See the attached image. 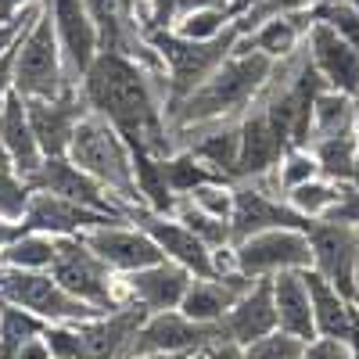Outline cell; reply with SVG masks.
I'll return each instance as SVG.
<instances>
[{
    "instance_id": "6da1fadb",
    "label": "cell",
    "mask_w": 359,
    "mask_h": 359,
    "mask_svg": "<svg viewBox=\"0 0 359 359\" xmlns=\"http://www.w3.org/2000/svg\"><path fill=\"white\" fill-rule=\"evenodd\" d=\"M79 90L90 111L115 126L130 147H144L151 155L176 151V133L169 126L165 101L155 97L151 69L123 50H101L79 79Z\"/></svg>"
},
{
    "instance_id": "7a4b0ae2",
    "label": "cell",
    "mask_w": 359,
    "mask_h": 359,
    "mask_svg": "<svg viewBox=\"0 0 359 359\" xmlns=\"http://www.w3.org/2000/svg\"><path fill=\"white\" fill-rule=\"evenodd\" d=\"M273 72H277V62H269L266 54H259L245 43H237V50L194 90L191 97H184L172 111H165L172 133L245 115L262 97V90L269 86Z\"/></svg>"
},
{
    "instance_id": "3957f363",
    "label": "cell",
    "mask_w": 359,
    "mask_h": 359,
    "mask_svg": "<svg viewBox=\"0 0 359 359\" xmlns=\"http://www.w3.org/2000/svg\"><path fill=\"white\" fill-rule=\"evenodd\" d=\"M147 43L158 54L162 83H165L162 101H165V111H172L237 50L241 29L230 25L223 36H212V40H187V36H180L176 29H158V33L147 36Z\"/></svg>"
},
{
    "instance_id": "277c9868",
    "label": "cell",
    "mask_w": 359,
    "mask_h": 359,
    "mask_svg": "<svg viewBox=\"0 0 359 359\" xmlns=\"http://www.w3.org/2000/svg\"><path fill=\"white\" fill-rule=\"evenodd\" d=\"M69 158L79 169H86L94 180H101L118 201H126L130 208L140 205L137 172H133V151H130V144L115 133V126L104 123L101 115L90 111L76 126V137L69 144Z\"/></svg>"
},
{
    "instance_id": "5b68a950",
    "label": "cell",
    "mask_w": 359,
    "mask_h": 359,
    "mask_svg": "<svg viewBox=\"0 0 359 359\" xmlns=\"http://www.w3.org/2000/svg\"><path fill=\"white\" fill-rule=\"evenodd\" d=\"M72 86L69 62L50 15L40 8L36 22L25 29L15 54V90L22 97H57Z\"/></svg>"
},
{
    "instance_id": "8992f818",
    "label": "cell",
    "mask_w": 359,
    "mask_h": 359,
    "mask_svg": "<svg viewBox=\"0 0 359 359\" xmlns=\"http://www.w3.org/2000/svg\"><path fill=\"white\" fill-rule=\"evenodd\" d=\"M54 280L79 302L111 313L123 306V280L115 269L90 248L83 237H57V259L50 266Z\"/></svg>"
},
{
    "instance_id": "52a82bcc",
    "label": "cell",
    "mask_w": 359,
    "mask_h": 359,
    "mask_svg": "<svg viewBox=\"0 0 359 359\" xmlns=\"http://www.w3.org/2000/svg\"><path fill=\"white\" fill-rule=\"evenodd\" d=\"M0 294L8 302L29 309L33 316L47 323H83L101 316V309L79 302L76 294H69L62 284L54 280L50 269H15V266H0Z\"/></svg>"
},
{
    "instance_id": "ba28073f",
    "label": "cell",
    "mask_w": 359,
    "mask_h": 359,
    "mask_svg": "<svg viewBox=\"0 0 359 359\" xmlns=\"http://www.w3.org/2000/svg\"><path fill=\"white\" fill-rule=\"evenodd\" d=\"M233 266L252 280L277 277V273H287V269H309L313 266L309 233L298 226L259 230V233L233 245Z\"/></svg>"
},
{
    "instance_id": "9c48e42d",
    "label": "cell",
    "mask_w": 359,
    "mask_h": 359,
    "mask_svg": "<svg viewBox=\"0 0 359 359\" xmlns=\"http://www.w3.org/2000/svg\"><path fill=\"white\" fill-rule=\"evenodd\" d=\"M313 245V269L323 273L341 294L359 291V226L338 219H313L306 226Z\"/></svg>"
},
{
    "instance_id": "30bf717a",
    "label": "cell",
    "mask_w": 359,
    "mask_h": 359,
    "mask_svg": "<svg viewBox=\"0 0 359 359\" xmlns=\"http://www.w3.org/2000/svg\"><path fill=\"white\" fill-rule=\"evenodd\" d=\"M33 191H47V194H57V198H69V201H79L86 208H97V212H108V216H126L130 219V205L118 201L101 180H94L86 169H79L69 155H47L36 172L25 176Z\"/></svg>"
},
{
    "instance_id": "8fae6325",
    "label": "cell",
    "mask_w": 359,
    "mask_h": 359,
    "mask_svg": "<svg viewBox=\"0 0 359 359\" xmlns=\"http://www.w3.org/2000/svg\"><path fill=\"white\" fill-rule=\"evenodd\" d=\"M216 341H226L223 323H198L180 309L151 313L133 338V355L137 352H180V355H198L212 348Z\"/></svg>"
},
{
    "instance_id": "7c38bea8",
    "label": "cell",
    "mask_w": 359,
    "mask_h": 359,
    "mask_svg": "<svg viewBox=\"0 0 359 359\" xmlns=\"http://www.w3.org/2000/svg\"><path fill=\"white\" fill-rule=\"evenodd\" d=\"M130 219L140 230L151 233V241L165 252L169 262L191 269L194 277H216L219 273V269H216V252L208 248L184 219L165 216V212H151V208H144V205H133L130 208Z\"/></svg>"
},
{
    "instance_id": "4fadbf2b",
    "label": "cell",
    "mask_w": 359,
    "mask_h": 359,
    "mask_svg": "<svg viewBox=\"0 0 359 359\" xmlns=\"http://www.w3.org/2000/svg\"><path fill=\"white\" fill-rule=\"evenodd\" d=\"M233 245L259 230H273V226H298L306 230L313 219L302 216L298 208L287 205V198L273 194L262 187V180H237L233 184Z\"/></svg>"
},
{
    "instance_id": "5bb4252c",
    "label": "cell",
    "mask_w": 359,
    "mask_h": 359,
    "mask_svg": "<svg viewBox=\"0 0 359 359\" xmlns=\"http://www.w3.org/2000/svg\"><path fill=\"white\" fill-rule=\"evenodd\" d=\"M25 108H29V123H33L43 158L47 155H69L76 126L90 115V104L83 97L79 83L62 90L57 97H25Z\"/></svg>"
},
{
    "instance_id": "9a60e30c",
    "label": "cell",
    "mask_w": 359,
    "mask_h": 359,
    "mask_svg": "<svg viewBox=\"0 0 359 359\" xmlns=\"http://www.w3.org/2000/svg\"><path fill=\"white\" fill-rule=\"evenodd\" d=\"M40 4L57 29V40H62L65 62H69V76L72 83H79L83 72L101 54V29L94 22V11H90L86 0H40Z\"/></svg>"
},
{
    "instance_id": "2e32d148",
    "label": "cell",
    "mask_w": 359,
    "mask_h": 359,
    "mask_svg": "<svg viewBox=\"0 0 359 359\" xmlns=\"http://www.w3.org/2000/svg\"><path fill=\"white\" fill-rule=\"evenodd\" d=\"M118 280H123V302H133V306H140L147 316H151V313L180 309L194 273L184 269V266H176V262H169V259H162L155 266L123 273Z\"/></svg>"
},
{
    "instance_id": "e0dca14e",
    "label": "cell",
    "mask_w": 359,
    "mask_h": 359,
    "mask_svg": "<svg viewBox=\"0 0 359 359\" xmlns=\"http://www.w3.org/2000/svg\"><path fill=\"white\" fill-rule=\"evenodd\" d=\"M83 241L94 248L118 277H123V273H133V269H144V266H155V262L165 259V252L151 241V233L140 230L133 219L97 226V230L83 233Z\"/></svg>"
},
{
    "instance_id": "ac0fdd59",
    "label": "cell",
    "mask_w": 359,
    "mask_h": 359,
    "mask_svg": "<svg viewBox=\"0 0 359 359\" xmlns=\"http://www.w3.org/2000/svg\"><path fill=\"white\" fill-rule=\"evenodd\" d=\"M123 219L126 216H108V212H97V208H86L79 201L57 198V194H47V191H33V201H29V212H25L29 230H40V233H50V237H83L97 226L123 223Z\"/></svg>"
},
{
    "instance_id": "d6986e66",
    "label": "cell",
    "mask_w": 359,
    "mask_h": 359,
    "mask_svg": "<svg viewBox=\"0 0 359 359\" xmlns=\"http://www.w3.org/2000/svg\"><path fill=\"white\" fill-rule=\"evenodd\" d=\"M306 54H309L313 69L323 76L327 90L359 97V50L348 40H341L327 22H313L309 25Z\"/></svg>"
},
{
    "instance_id": "ffe728a7",
    "label": "cell",
    "mask_w": 359,
    "mask_h": 359,
    "mask_svg": "<svg viewBox=\"0 0 359 359\" xmlns=\"http://www.w3.org/2000/svg\"><path fill=\"white\" fill-rule=\"evenodd\" d=\"M287 144L269 123L266 108L255 101L241 115V162H237V180H266L280 165Z\"/></svg>"
},
{
    "instance_id": "44dd1931",
    "label": "cell",
    "mask_w": 359,
    "mask_h": 359,
    "mask_svg": "<svg viewBox=\"0 0 359 359\" xmlns=\"http://www.w3.org/2000/svg\"><path fill=\"white\" fill-rule=\"evenodd\" d=\"M223 331L237 345H252L266 334L280 331L277 302H273V277H259L241 298H237L233 309L223 316Z\"/></svg>"
},
{
    "instance_id": "7402d4cb",
    "label": "cell",
    "mask_w": 359,
    "mask_h": 359,
    "mask_svg": "<svg viewBox=\"0 0 359 359\" xmlns=\"http://www.w3.org/2000/svg\"><path fill=\"white\" fill-rule=\"evenodd\" d=\"M255 280L245 277L241 269H230V273H216V277H194L180 313H187L198 323H223V316L233 309V302L241 298Z\"/></svg>"
},
{
    "instance_id": "603a6c76",
    "label": "cell",
    "mask_w": 359,
    "mask_h": 359,
    "mask_svg": "<svg viewBox=\"0 0 359 359\" xmlns=\"http://www.w3.org/2000/svg\"><path fill=\"white\" fill-rule=\"evenodd\" d=\"M306 280H309V294H313L316 334H320V338L352 341L355 331H359V306H355V298L341 294L323 273H316L313 266L306 269Z\"/></svg>"
},
{
    "instance_id": "cb8c5ba5",
    "label": "cell",
    "mask_w": 359,
    "mask_h": 359,
    "mask_svg": "<svg viewBox=\"0 0 359 359\" xmlns=\"http://www.w3.org/2000/svg\"><path fill=\"white\" fill-rule=\"evenodd\" d=\"M273 302H277V320L280 331L291 338L313 341L316 334V313H313V294H309V280L306 269H287V273L273 277Z\"/></svg>"
},
{
    "instance_id": "d4e9b609",
    "label": "cell",
    "mask_w": 359,
    "mask_h": 359,
    "mask_svg": "<svg viewBox=\"0 0 359 359\" xmlns=\"http://www.w3.org/2000/svg\"><path fill=\"white\" fill-rule=\"evenodd\" d=\"M0 144H4L11 165H15L22 176L36 172V165L43 162L40 140H36V133H33V123H29L25 97L18 94V90L8 97V104L0 108Z\"/></svg>"
},
{
    "instance_id": "484cf974",
    "label": "cell",
    "mask_w": 359,
    "mask_h": 359,
    "mask_svg": "<svg viewBox=\"0 0 359 359\" xmlns=\"http://www.w3.org/2000/svg\"><path fill=\"white\" fill-rule=\"evenodd\" d=\"M309 25H313V15L306 8V11H294V15H280V18L262 22L255 33L241 36V43L259 50V54H266L269 62H287V57H294L298 47L306 43Z\"/></svg>"
},
{
    "instance_id": "4316f807",
    "label": "cell",
    "mask_w": 359,
    "mask_h": 359,
    "mask_svg": "<svg viewBox=\"0 0 359 359\" xmlns=\"http://www.w3.org/2000/svg\"><path fill=\"white\" fill-rule=\"evenodd\" d=\"M194 130H205V133L198 140H184L180 147L194 151L205 165H212L216 172H223L226 180L237 184V162H241V123H226V118H223V123H205V126H194Z\"/></svg>"
},
{
    "instance_id": "83f0119b",
    "label": "cell",
    "mask_w": 359,
    "mask_h": 359,
    "mask_svg": "<svg viewBox=\"0 0 359 359\" xmlns=\"http://www.w3.org/2000/svg\"><path fill=\"white\" fill-rule=\"evenodd\" d=\"M162 172H165V184L176 198H187L205 184H223L226 180L212 165H205L194 151H187V147H176V151L162 155ZM226 184H233V180H226Z\"/></svg>"
},
{
    "instance_id": "f1b7e54d",
    "label": "cell",
    "mask_w": 359,
    "mask_h": 359,
    "mask_svg": "<svg viewBox=\"0 0 359 359\" xmlns=\"http://www.w3.org/2000/svg\"><path fill=\"white\" fill-rule=\"evenodd\" d=\"M313 155L320 162V172L338 180V184H352L355 187V123L348 130H338L331 137H320L309 144Z\"/></svg>"
},
{
    "instance_id": "f546056e",
    "label": "cell",
    "mask_w": 359,
    "mask_h": 359,
    "mask_svg": "<svg viewBox=\"0 0 359 359\" xmlns=\"http://www.w3.org/2000/svg\"><path fill=\"white\" fill-rule=\"evenodd\" d=\"M352 191H355L352 184H338V180H331V176H316V180H309V184L287 191L284 198H287V205L298 208L302 216H309V219H327Z\"/></svg>"
},
{
    "instance_id": "4dcf8cb0",
    "label": "cell",
    "mask_w": 359,
    "mask_h": 359,
    "mask_svg": "<svg viewBox=\"0 0 359 359\" xmlns=\"http://www.w3.org/2000/svg\"><path fill=\"white\" fill-rule=\"evenodd\" d=\"M47 331V320L33 316L29 309L8 302L4 294H0V359H15L18 348L29 341V338H36Z\"/></svg>"
},
{
    "instance_id": "1f68e13d",
    "label": "cell",
    "mask_w": 359,
    "mask_h": 359,
    "mask_svg": "<svg viewBox=\"0 0 359 359\" xmlns=\"http://www.w3.org/2000/svg\"><path fill=\"white\" fill-rule=\"evenodd\" d=\"M359 115V97L352 94H338V90H323L313 104V133H309V144L320 140V137H331L338 130H348Z\"/></svg>"
},
{
    "instance_id": "d6a6232c",
    "label": "cell",
    "mask_w": 359,
    "mask_h": 359,
    "mask_svg": "<svg viewBox=\"0 0 359 359\" xmlns=\"http://www.w3.org/2000/svg\"><path fill=\"white\" fill-rule=\"evenodd\" d=\"M176 219H184L201 241L212 248V252H223V248H233V223L230 219H223V216H212V212H205V208H198L194 201H187V198H180V205H176V212H172Z\"/></svg>"
},
{
    "instance_id": "836d02e7",
    "label": "cell",
    "mask_w": 359,
    "mask_h": 359,
    "mask_svg": "<svg viewBox=\"0 0 359 359\" xmlns=\"http://www.w3.org/2000/svg\"><path fill=\"white\" fill-rule=\"evenodd\" d=\"M54 259H57V237L40 233V230H25L4 252V266H15V269H50Z\"/></svg>"
},
{
    "instance_id": "e575fe53",
    "label": "cell",
    "mask_w": 359,
    "mask_h": 359,
    "mask_svg": "<svg viewBox=\"0 0 359 359\" xmlns=\"http://www.w3.org/2000/svg\"><path fill=\"white\" fill-rule=\"evenodd\" d=\"M233 18H237V8L230 0V4H219V8H201V11H191V15H180L172 22V29L187 40H212V36L226 33L233 25Z\"/></svg>"
},
{
    "instance_id": "d590c367",
    "label": "cell",
    "mask_w": 359,
    "mask_h": 359,
    "mask_svg": "<svg viewBox=\"0 0 359 359\" xmlns=\"http://www.w3.org/2000/svg\"><path fill=\"white\" fill-rule=\"evenodd\" d=\"M316 176H323V172H320V162H316V155H313V147H287L284 158H280V165L273 169L277 194H280V198H284L287 191H294V187L309 184V180H316Z\"/></svg>"
},
{
    "instance_id": "8d00e7d4",
    "label": "cell",
    "mask_w": 359,
    "mask_h": 359,
    "mask_svg": "<svg viewBox=\"0 0 359 359\" xmlns=\"http://www.w3.org/2000/svg\"><path fill=\"white\" fill-rule=\"evenodd\" d=\"M29 201H33V184L18 172V169H0V216L25 223Z\"/></svg>"
},
{
    "instance_id": "74e56055",
    "label": "cell",
    "mask_w": 359,
    "mask_h": 359,
    "mask_svg": "<svg viewBox=\"0 0 359 359\" xmlns=\"http://www.w3.org/2000/svg\"><path fill=\"white\" fill-rule=\"evenodd\" d=\"M306 348L302 338H291L284 331H273L252 345H241V359H298Z\"/></svg>"
},
{
    "instance_id": "f35d334b",
    "label": "cell",
    "mask_w": 359,
    "mask_h": 359,
    "mask_svg": "<svg viewBox=\"0 0 359 359\" xmlns=\"http://www.w3.org/2000/svg\"><path fill=\"white\" fill-rule=\"evenodd\" d=\"M187 201H194L198 208H205V212H212V216H223L230 219L233 216V184H205L198 187L194 194H187Z\"/></svg>"
},
{
    "instance_id": "ab89813d",
    "label": "cell",
    "mask_w": 359,
    "mask_h": 359,
    "mask_svg": "<svg viewBox=\"0 0 359 359\" xmlns=\"http://www.w3.org/2000/svg\"><path fill=\"white\" fill-rule=\"evenodd\" d=\"M43 338H47L54 359H83V341H79L76 323H47Z\"/></svg>"
},
{
    "instance_id": "60d3db41",
    "label": "cell",
    "mask_w": 359,
    "mask_h": 359,
    "mask_svg": "<svg viewBox=\"0 0 359 359\" xmlns=\"http://www.w3.org/2000/svg\"><path fill=\"white\" fill-rule=\"evenodd\" d=\"M298 359H352V345L341 338H313Z\"/></svg>"
},
{
    "instance_id": "b9f144b4",
    "label": "cell",
    "mask_w": 359,
    "mask_h": 359,
    "mask_svg": "<svg viewBox=\"0 0 359 359\" xmlns=\"http://www.w3.org/2000/svg\"><path fill=\"white\" fill-rule=\"evenodd\" d=\"M15 54H18V47H11L0 57V108H4L8 97L15 94Z\"/></svg>"
},
{
    "instance_id": "7bdbcfd3",
    "label": "cell",
    "mask_w": 359,
    "mask_h": 359,
    "mask_svg": "<svg viewBox=\"0 0 359 359\" xmlns=\"http://www.w3.org/2000/svg\"><path fill=\"white\" fill-rule=\"evenodd\" d=\"M327 219H338V223H352V226H359V187L334 208V212L331 216H327Z\"/></svg>"
},
{
    "instance_id": "ee69618b",
    "label": "cell",
    "mask_w": 359,
    "mask_h": 359,
    "mask_svg": "<svg viewBox=\"0 0 359 359\" xmlns=\"http://www.w3.org/2000/svg\"><path fill=\"white\" fill-rule=\"evenodd\" d=\"M29 226L25 223H18V219H4V216H0V255H4L15 241H18V237L25 233Z\"/></svg>"
},
{
    "instance_id": "f6af8a7d",
    "label": "cell",
    "mask_w": 359,
    "mask_h": 359,
    "mask_svg": "<svg viewBox=\"0 0 359 359\" xmlns=\"http://www.w3.org/2000/svg\"><path fill=\"white\" fill-rule=\"evenodd\" d=\"M15 359H54V352H50L47 338H43V334H36V338H29V341L18 348V355H15Z\"/></svg>"
},
{
    "instance_id": "bcb514c9",
    "label": "cell",
    "mask_w": 359,
    "mask_h": 359,
    "mask_svg": "<svg viewBox=\"0 0 359 359\" xmlns=\"http://www.w3.org/2000/svg\"><path fill=\"white\" fill-rule=\"evenodd\" d=\"M201 359H241V345H237V341H216L212 348H205L201 352Z\"/></svg>"
},
{
    "instance_id": "7dc6e473",
    "label": "cell",
    "mask_w": 359,
    "mask_h": 359,
    "mask_svg": "<svg viewBox=\"0 0 359 359\" xmlns=\"http://www.w3.org/2000/svg\"><path fill=\"white\" fill-rule=\"evenodd\" d=\"M40 0H0V22H11V18H18L22 11H29V8H36Z\"/></svg>"
},
{
    "instance_id": "c3c4849f",
    "label": "cell",
    "mask_w": 359,
    "mask_h": 359,
    "mask_svg": "<svg viewBox=\"0 0 359 359\" xmlns=\"http://www.w3.org/2000/svg\"><path fill=\"white\" fill-rule=\"evenodd\" d=\"M219 4H230V0H176V18L191 15V11H201V8H219Z\"/></svg>"
},
{
    "instance_id": "681fc988",
    "label": "cell",
    "mask_w": 359,
    "mask_h": 359,
    "mask_svg": "<svg viewBox=\"0 0 359 359\" xmlns=\"http://www.w3.org/2000/svg\"><path fill=\"white\" fill-rule=\"evenodd\" d=\"M130 359H191V355H180V352H137Z\"/></svg>"
},
{
    "instance_id": "f907efd6",
    "label": "cell",
    "mask_w": 359,
    "mask_h": 359,
    "mask_svg": "<svg viewBox=\"0 0 359 359\" xmlns=\"http://www.w3.org/2000/svg\"><path fill=\"white\" fill-rule=\"evenodd\" d=\"M355 187H359V115H355Z\"/></svg>"
},
{
    "instance_id": "816d5d0a",
    "label": "cell",
    "mask_w": 359,
    "mask_h": 359,
    "mask_svg": "<svg viewBox=\"0 0 359 359\" xmlns=\"http://www.w3.org/2000/svg\"><path fill=\"white\" fill-rule=\"evenodd\" d=\"M11 165V158H8V151H4V144H0V169H8ZM15 169V165H11Z\"/></svg>"
},
{
    "instance_id": "f5cc1de1",
    "label": "cell",
    "mask_w": 359,
    "mask_h": 359,
    "mask_svg": "<svg viewBox=\"0 0 359 359\" xmlns=\"http://www.w3.org/2000/svg\"><path fill=\"white\" fill-rule=\"evenodd\" d=\"M348 4H352V8H359V0H348Z\"/></svg>"
},
{
    "instance_id": "db71d44e",
    "label": "cell",
    "mask_w": 359,
    "mask_h": 359,
    "mask_svg": "<svg viewBox=\"0 0 359 359\" xmlns=\"http://www.w3.org/2000/svg\"><path fill=\"white\" fill-rule=\"evenodd\" d=\"M355 306H359V291H355Z\"/></svg>"
},
{
    "instance_id": "11a10c76",
    "label": "cell",
    "mask_w": 359,
    "mask_h": 359,
    "mask_svg": "<svg viewBox=\"0 0 359 359\" xmlns=\"http://www.w3.org/2000/svg\"><path fill=\"white\" fill-rule=\"evenodd\" d=\"M191 359H201V352H198V355H191Z\"/></svg>"
},
{
    "instance_id": "9f6ffc18",
    "label": "cell",
    "mask_w": 359,
    "mask_h": 359,
    "mask_svg": "<svg viewBox=\"0 0 359 359\" xmlns=\"http://www.w3.org/2000/svg\"><path fill=\"white\" fill-rule=\"evenodd\" d=\"M0 266H4V255H0Z\"/></svg>"
}]
</instances>
